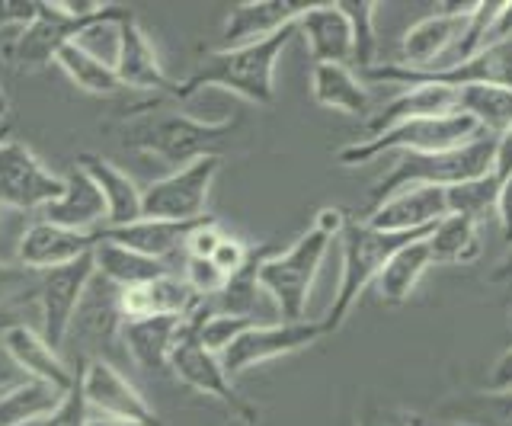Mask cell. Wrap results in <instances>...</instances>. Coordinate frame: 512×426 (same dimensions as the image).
<instances>
[{
    "label": "cell",
    "mask_w": 512,
    "mask_h": 426,
    "mask_svg": "<svg viewBox=\"0 0 512 426\" xmlns=\"http://www.w3.org/2000/svg\"><path fill=\"white\" fill-rule=\"evenodd\" d=\"M429 266H432V257H429L426 241H413L404 250H397V254L388 260V266L381 270L378 282H375L381 302L404 305L407 298L413 295L416 282L423 279V273L429 270Z\"/></svg>",
    "instance_id": "cell-31"
},
{
    "label": "cell",
    "mask_w": 512,
    "mask_h": 426,
    "mask_svg": "<svg viewBox=\"0 0 512 426\" xmlns=\"http://www.w3.org/2000/svg\"><path fill=\"white\" fill-rule=\"evenodd\" d=\"M77 388L84 394L87 407L93 414H106V417H128V420H141L154 426V410L144 401V394L128 382V378L109 366L106 359H90L87 369L80 372Z\"/></svg>",
    "instance_id": "cell-14"
},
{
    "label": "cell",
    "mask_w": 512,
    "mask_h": 426,
    "mask_svg": "<svg viewBox=\"0 0 512 426\" xmlns=\"http://www.w3.org/2000/svg\"><path fill=\"white\" fill-rule=\"evenodd\" d=\"M87 417H90V407L84 401V394H80V388H74V391H68V398L61 401L55 414L45 417L36 426H87Z\"/></svg>",
    "instance_id": "cell-45"
},
{
    "label": "cell",
    "mask_w": 512,
    "mask_h": 426,
    "mask_svg": "<svg viewBox=\"0 0 512 426\" xmlns=\"http://www.w3.org/2000/svg\"><path fill=\"white\" fill-rule=\"evenodd\" d=\"M352 29V61L368 71L378 65V36H375V4L372 0H340Z\"/></svg>",
    "instance_id": "cell-35"
},
{
    "label": "cell",
    "mask_w": 512,
    "mask_h": 426,
    "mask_svg": "<svg viewBox=\"0 0 512 426\" xmlns=\"http://www.w3.org/2000/svg\"><path fill=\"white\" fill-rule=\"evenodd\" d=\"M365 81L375 84H397V87H448V90H464V87H506L512 90V39L509 42H496L480 49L471 58L452 61V65H439V68H404V65H375L362 71Z\"/></svg>",
    "instance_id": "cell-8"
},
{
    "label": "cell",
    "mask_w": 512,
    "mask_h": 426,
    "mask_svg": "<svg viewBox=\"0 0 512 426\" xmlns=\"http://www.w3.org/2000/svg\"><path fill=\"white\" fill-rule=\"evenodd\" d=\"M93 263H96V276H103L116 289H132V286H144V282H154L160 276H170V266L164 260H151L103 238L93 247Z\"/></svg>",
    "instance_id": "cell-28"
},
{
    "label": "cell",
    "mask_w": 512,
    "mask_h": 426,
    "mask_svg": "<svg viewBox=\"0 0 512 426\" xmlns=\"http://www.w3.org/2000/svg\"><path fill=\"white\" fill-rule=\"evenodd\" d=\"M256 324H260V318H240V314H218V311L212 308V314H208L205 324H202L199 340H202V346H205L208 353L221 356L237 337H244L247 330H253Z\"/></svg>",
    "instance_id": "cell-38"
},
{
    "label": "cell",
    "mask_w": 512,
    "mask_h": 426,
    "mask_svg": "<svg viewBox=\"0 0 512 426\" xmlns=\"http://www.w3.org/2000/svg\"><path fill=\"white\" fill-rule=\"evenodd\" d=\"M87 426H151L141 420H128V417H106V414H90Z\"/></svg>",
    "instance_id": "cell-52"
},
{
    "label": "cell",
    "mask_w": 512,
    "mask_h": 426,
    "mask_svg": "<svg viewBox=\"0 0 512 426\" xmlns=\"http://www.w3.org/2000/svg\"><path fill=\"white\" fill-rule=\"evenodd\" d=\"M212 314V302H199L196 308H192L180 330H176V340H173V353H170V369L183 378V382L189 388H196L202 394H212V398H218L221 404L231 407V414L237 420H247V423H256V417H260V410H256L250 401L240 398V391L234 388L231 375L224 372L221 366V356L208 353L199 334H202V324L205 318Z\"/></svg>",
    "instance_id": "cell-7"
},
{
    "label": "cell",
    "mask_w": 512,
    "mask_h": 426,
    "mask_svg": "<svg viewBox=\"0 0 512 426\" xmlns=\"http://www.w3.org/2000/svg\"><path fill=\"white\" fill-rule=\"evenodd\" d=\"M64 193V177L48 170L29 145L0 132V205L4 209H48Z\"/></svg>",
    "instance_id": "cell-10"
},
{
    "label": "cell",
    "mask_w": 512,
    "mask_h": 426,
    "mask_svg": "<svg viewBox=\"0 0 512 426\" xmlns=\"http://www.w3.org/2000/svg\"><path fill=\"white\" fill-rule=\"evenodd\" d=\"M4 109H7V97H4V87H0V116H4Z\"/></svg>",
    "instance_id": "cell-55"
},
{
    "label": "cell",
    "mask_w": 512,
    "mask_h": 426,
    "mask_svg": "<svg viewBox=\"0 0 512 426\" xmlns=\"http://www.w3.org/2000/svg\"><path fill=\"white\" fill-rule=\"evenodd\" d=\"M509 39H512V0H509V4H503L500 13H496V20H493L490 33H487V45L509 42Z\"/></svg>",
    "instance_id": "cell-51"
},
{
    "label": "cell",
    "mask_w": 512,
    "mask_h": 426,
    "mask_svg": "<svg viewBox=\"0 0 512 426\" xmlns=\"http://www.w3.org/2000/svg\"><path fill=\"white\" fill-rule=\"evenodd\" d=\"M493 177L496 180H509L512 177V129L503 135H496V151H493Z\"/></svg>",
    "instance_id": "cell-48"
},
{
    "label": "cell",
    "mask_w": 512,
    "mask_h": 426,
    "mask_svg": "<svg viewBox=\"0 0 512 426\" xmlns=\"http://www.w3.org/2000/svg\"><path fill=\"white\" fill-rule=\"evenodd\" d=\"M448 215V193L439 186H413L404 193L381 202L368 215V225L391 234H410V231H429Z\"/></svg>",
    "instance_id": "cell-18"
},
{
    "label": "cell",
    "mask_w": 512,
    "mask_h": 426,
    "mask_svg": "<svg viewBox=\"0 0 512 426\" xmlns=\"http://www.w3.org/2000/svg\"><path fill=\"white\" fill-rule=\"evenodd\" d=\"M4 388H10V375L4 372V366H0V391H4Z\"/></svg>",
    "instance_id": "cell-54"
},
{
    "label": "cell",
    "mask_w": 512,
    "mask_h": 426,
    "mask_svg": "<svg viewBox=\"0 0 512 426\" xmlns=\"http://www.w3.org/2000/svg\"><path fill=\"white\" fill-rule=\"evenodd\" d=\"M448 193V215H468L480 225V218L487 212H496V196H500V180L493 177V170L487 177H477L471 183H461L445 189Z\"/></svg>",
    "instance_id": "cell-36"
},
{
    "label": "cell",
    "mask_w": 512,
    "mask_h": 426,
    "mask_svg": "<svg viewBox=\"0 0 512 426\" xmlns=\"http://www.w3.org/2000/svg\"><path fill=\"white\" fill-rule=\"evenodd\" d=\"M45 222L80 234H90L93 225L106 222V202L100 196V189H96V183L77 164L64 173V193L45 209Z\"/></svg>",
    "instance_id": "cell-25"
},
{
    "label": "cell",
    "mask_w": 512,
    "mask_h": 426,
    "mask_svg": "<svg viewBox=\"0 0 512 426\" xmlns=\"http://www.w3.org/2000/svg\"><path fill=\"white\" fill-rule=\"evenodd\" d=\"M311 4H295V0H244L234 4L224 23V49H240V45L263 42L276 36L279 29L292 26Z\"/></svg>",
    "instance_id": "cell-21"
},
{
    "label": "cell",
    "mask_w": 512,
    "mask_h": 426,
    "mask_svg": "<svg viewBox=\"0 0 512 426\" xmlns=\"http://www.w3.org/2000/svg\"><path fill=\"white\" fill-rule=\"evenodd\" d=\"M199 302H205V298L192 292L186 279H176V276H160L154 282H144V286L119 289L122 324L144 321V318H164V314L186 318Z\"/></svg>",
    "instance_id": "cell-22"
},
{
    "label": "cell",
    "mask_w": 512,
    "mask_h": 426,
    "mask_svg": "<svg viewBox=\"0 0 512 426\" xmlns=\"http://www.w3.org/2000/svg\"><path fill=\"white\" fill-rule=\"evenodd\" d=\"M224 426H253V423H247V420H237V417H234L231 423H224Z\"/></svg>",
    "instance_id": "cell-56"
},
{
    "label": "cell",
    "mask_w": 512,
    "mask_h": 426,
    "mask_svg": "<svg viewBox=\"0 0 512 426\" xmlns=\"http://www.w3.org/2000/svg\"><path fill=\"white\" fill-rule=\"evenodd\" d=\"M221 228H218V222L215 218H202V222L189 231V238H186V254L192 257V260H212V254L218 250V244H221Z\"/></svg>",
    "instance_id": "cell-42"
},
{
    "label": "cell",
    "mask_w": 512,
    "mask_h": 426,
    "mask_svg": "<svg viewBox=\"0 0 512 426\" xmlns=\"http://www.w3.org/2000/svg\"><path fill=\"white\" fill-rule=\"evenodd\" d=\"M458 113V90L448 87H407L404 93H397L391 103H384L378 113L368 119V135H381L394 129L400 122L413 119H436V116H455Z\"/></svg>",
    "instance_id": "cell-24"
},
{
    "label": "cell",
    "mask_w": 512,
    "mask_h": 426,
    "mask_svg": "<svg viewBox=\"0 0 512 426\" xmlns=\"http://www.w3.org/2000/svg\"><path fill=\"white\" fill-rule=\"evenodd\" d=\"M39 13V0H0V26H29Z\"/></svg>",
    "instance_id": "cell-46"
},
{
    "label": "cell",
    "mask_w": 512,
    "mask_h": 426,
    "mask_svg": "<svg viewBox=\"0 0 512 426\" xmlns=\"http://www.w3.org/2000/svg\"><path fill=\"white\" fill-rule=\"evenodd\" d=\"M480 135V125L464 116H436V119H413V122H400L394 129L381 132V135H365L352 145L336 151V161L343 167H359L375 161V157L397 151V154H436V151H452L474 141Z\"/></svg>",
    "instance_id": "cell-6"
},
{
    "label": "cell",
    "mask_w": 512,
    "mask_h": 426,
    "mask_svg": "<svg viewBox=\"0 0 512 426\" xmlns=\"http://www.w3.org/2000/svg\"><path fill=\"white\" fill-rule=\"evenodd\" d=\"M0 350L10 356L16 369H23L29 378H39L61 391H74L77 388V375L64 366V359L58 356L55 346H48L42 334H36L26 324H13L0 334Z\"/></svg>",
    "instance_id": "cell-19"
},
{
    "label": "cell",
    "mask_w": 512,
    "mask_h": 426,
    "mask_svg": "<svg viewBox=\"0 0 512 426\" xmlns=\"http://www.w3.org/2000/svg\"><path fill=\"white\" fill-rule=\"evenodd\" d=\"M330 244L327 234L308 228L285 254H272L260 263V289L272 298L285 321H304L311 286Z\"/></svg>",
    "instance_id": "cell-9"
},
{
    "label": "cell",
    "mask_w": 512,
    "mask_h": 426,
    "mask_svg": "<svg viewBox=\"0 0 512 426\" xmlns=\"http://www.w3.org/2000/svg\"><path fill=\"white\" fill-rule=\"evenodd\" d=\"M458 113L471 116L480 132L503 135L512 129V90L506 87H464L458 90Z\"/></svg>",
    "instance_id": "cell-34"
},
{
    "label": "cell",
    "mask_w": 512,
    "mask_h": 426,
    "mask_svg": "<svg viewBox=\"0 0 512 426\" xmlns=\"http://www.w3.org/2000/svg\"><path fill=\"white\" fill-rule=\"evenodd\" d=\"M496 218H500L503 241L512 247V177L500 183V196H496Z\"/></svg>",
    "instance_id": "cell-50"
},
{
    "label": "cell",
    "mask_w": 512,
    "mask_h": 426,
    "mask_svg": "<svg viewBox=\"0 0 512 426\" xmlns=\"http://www.w3.org/2000/svg\"><path fill=\"white\" fill-rule=\"evenodd\" d=\"M55 61L61 65V71L71 77V84L80 87L84 93H96V97H112V93L122 90V81H119L116 68H112L106 58H100V55H93L90 49H84L80 42L64 45Z\"/></svg>",
    "instance_id": "cell-33"
},
{
    "label": "cell",
    "mask_w": 512,
    "mask_h": 426,
    "mask_svg": "<svg viewBox=\"0 0 512 426\" xmlns=\"http://www.w3.org/2000/svg\"><path fill=\"white\" fill-rule=\"evenodd\" d=\"M311 93L320 106L346 116H365L368 106H372L365 84L346 65H314Z\"/></svg>",
    "instance_id": "cell-30"
},
{
    "label": "cell",
    "mask_w": 512,
    "mask_h": 426,
    "mask_svg": "<svg viewBox=\"0 0 512 426\" xmlns=\"http://www.w3.org/2000/svg\"><path fill=\"white\" fill-rule=\"evenodd\" d=\"M493 151H496V135L480 132L474 141L452 151H436V154H400L394 167L384 173L368 193L372 199V212L391 196L404 193L413 186H439L452 189L461 183H471L477 177H487L493 170Z\"/></svg>",
    "instance_id": "cell-3"
},
{
    "label": "cell",
    "mask_w": 512,
    "mask_h": 426,
    "mask_svg": "<svg viewBox=\"0 0 512 426\" xmlns=\"http://www.w3.org/2000/svg\"><path fill=\"white\" fill-rule=\"evenodd\" d=\"M180 324H183V318H173V314H164V318L128 321V324H122V340H125L128 353H132V359L141 369H151V372L167 369Z\"/></svg>",
    "instance_id": "cell-29"
},
{
    "label": "cell",
    "mask_w": 512,
    "mask_h": 426,
    "mask_svg": "<svg viewBox=\"0 0 512 426\" xmlns=\"http://www.w3.org/2000/svg\"><path fill=\"white\" fill-rule=\"evenodd\" d=\"M186 282L199 298H212V295H218L224 289L228 276H224L212 260H192L189 257L186 260Z\"/></svg>",
    "instance_id": "cell-41"
},
{
    "label": "cell",
    "mask_w": 512,
    "mask_h": 426,
    "mask_svg": "<svg viewBox=\"0 0 512 426\" xmlns=\"http://www.w3.org/2000/svg\"><path fill=\"white\" fill-rule=\"evenodd\" d=\"M125 17H132V10L125 4H71V0L48 4V0H39L36 20L13 42V61L23 68H42L58 58L64 45L84 36L87 29L100 23H119Z\"/></svg>",
    "instance_id": "cell-5"
},
{
    "label": "cell",
    "mask_w": 512,
    "mask_h": 426,
    "mask_svg": "<svg viewBox=\"0 0 512 426\" xmlns=\"http://www.w3.org/2000/svg\"><path fill=\"white\" fill-rule=\"evenodd\" d=\"M221 157L208 154L189 167L173 170L170 177L144 189V218H164V222H199L205 218L208 189L218 177Z\"/></svg>",
    "instance_id": "cell-11"
},
{
    "label": "cell",
    "mask_w": 512,
    "mask_h": 426,
    "mask_svg": "<svg viewBox=\"0 0 512 426\" xmlns=\"http://www.w3.org/2000/svg\"><path fill=\"white\" fill-rule=\"evenodd\" d=\"M96 244H100V231L80 234V231L52 225L42 218V222L26 228L20 247H16V257H20V266H26L32 273H48V270H58V266H68L80 257L93 254Z\"/></svg>",
    "instance_id": "cell-17"
},
{
    "label": "cell",
    "mask_w": 512,
    "mask_h": 426,
    "mask_svg": "<svg viewBox=\"0 0 512 426\" xmlns=\"http://www.w3.org/2000/svg\"><path fill=\"white\" fill-rule=\"evenodd\" d=\"M484 388H487V394H509L512 391V346L493 362Z\"/></svg>",
    "instance_id": "cell-47"
},
{
    "label": "cell",
    "mask_w": 512,
    "mask_h": 426,
    "mask_svg": "<svg viewBox=\"0 0 512 426\" xmlns=\"http://www.w3.org/2000/svg\"><path fill=\"white\" fill-rule=\"evenodd\" d=\"M500 7H503L500 0H480V4H474L471 17H468V26H464V33H461V39L455 45V49H458L455 61L471 58L480 49H487V33H490V26L496 20V13H500Z\"/></svg>",
    "instance_id": "cell-39"
},
{
    "label": "cell",
    "mask_w": 512,
    "mask_h": 426,
    "mask_svg": "<svg viewBox=\"0 0 512 426\" xmlns=\"http://www.w3.org/2000/svg\"><path fill=\"white\" fill-rule=\"evenodd\" d=\"M234 129H237L234 119L205 122L186 113H154V109H144L132 122V129H125V145L151 154L164 164L189 167L199 157L215 154V148Z\"/></svg>",
    "instance_id": "cell-4"
},
{
    "label": "cell",
    "mask_w": 512,
    "mask_h": 426,
    "mask_svg": "<svg viewBox=\"0 0 512 426\" xmlns=\"http://www.w3.org/2000/svg\"><path fill=\"white\" fill-rule=\"evenodd\" d=\"M432 263H474L480 257V225L468 215H445L426 238Z\"/></svg>",
    "instance_id": "cell-32"
},
{
    "label": "cell",
    "mask_w": 512,
    "mask_h": 426,
    "mask_svg": "<svg viewBox=\"0 0 512 426\" xmlns=\"http://www.w3.org/2000/svg\"><path fill=\"white\" fill-rule=\"evenodd\" d=\"M474 4H442L439 13L420 20L416 26H410L404 39H400V61L397 65L404 68H416V71H426V68H439V58L458 45L464 26H468Z\"/></svg>",
    "instance_id": "cell-15"
},
{
    "label": "cell",
    "mask_w": 512,
    "mask_h": 426,
    "mask_svg": "<svg viewBox=\"0 0 512 426\" xmlns=\"http://www.w3.org/2000/svg\"><path fill=\"white\" fill-rule=\"evenodd\" d=\"M295 29L308 42L317 65H346L352 58V29L340 4H311L298 17Z\"/></svg>",
    "instance_id": "cell-23"
},
{
    "label": "cell",
    "mask_w": 512,
    "mask_h": 426,
    "mask_svg": "<svg viewBox=\"0 0 512 426\" xmlns=\"http://www.w3.org/2000/svg\"><path fill=\"white\" fill-rule=\"evenodd\" d=\"M64 398L68 391L39 382V378H26V382L0 391V426H36L52 417Z\"/></svg>",
    "instance_id": "cell-27"
},
{
    "label": "cell",
    "mask_w": 512,
    "mask_h": 426,
    "mask_svg": "<svg viewBox=\"0 0 512 426\" xmlns=\"http://www.w3.org/2000/svg\"><path fill=\"white\" fill-rule=\"evenodd\" d=\"M295 23L279 29L276 36H269L263 42H250V45H240V49L212 52L183 84H176V97L186 100L205 87H218V90H231V93H237V97H244L256 106H269L272 97H276V87H272L276 61L288 49L292 36H298Z\"/></svg>",
    "instance_id": "cell-1"
},
{
    "label": "cell",
    "mask_w": 512,
    "mask_h": 426,
    "mask_svg": "<svg viewBox=\"0 0 512 426\" xmlns=\"http://www.w3.org/2000/svg\"><path fill=\"white\" fill-rule=\"evenodd\" d=\"M324 337L320 321H282V324H256L244 337H237L228 350L221 353V366L228 375H240L266 359H279L288 353H298L304 346Z\"/></svg>",
    "instance_id": "cell-13"
},
{
    "label": "cell",
    "mask_w": 512,
    "mask_h": 426,
    "mask_svg": "<svg viewBox=\"0 0 512 426\" xmlns=\"http://www.w3.org/2000/svg\"><path fill=\"white\" fill-rule=\"evenodd\" d=\"M356 426H426V420L420 414L404 407H394V404H378V401H365Z\"/></svg>",
    "instance_id": "cell-40"
},
{
    "label": "cell",
    "mask_w": 512,
    "mask_h": 426,
    "mask_svg": "<svg viewBox=\"0 0 512 426\" xmlns=\"http://www.w3.org/2000/svg\"><path fill=\"white\" fill-rule=\"evenodd\" d=\"M112 68H116L122 87L144 93H173L176 97V84L160 65L154 45L135 20V13L116 26V61H112Z\"/></svg>",
    "instance_id": "cell-16"
},
{
    "label": "cell",
    "mask_w": 512,
    "mask_h": 426,
    "mask_svg": "<svg viewBox=\"0 0 512 426\" xmlns=\"http://www.w3.org/2000/svg\"><path fill=\"white\" fill-rule=\"evenodd\" d=\"M39 279L42 273H32L26 266H10V263H0V305L10 302V298L23 295L26 289H39Z\"/></svg>",
    "instance_id": "cell-43"
},
{
    "label": "cell",
    "mask_w": 512,
    "mask_h": 426,
    "mask_svg": "<svg viewBox=\"0 0 512 426\" xmlns=\"http://www.w3.org/2000/svg\"><path fill=\"white\" fill-rule=\"evenodd\" d=\"M77 167L96 183L100 196L106 202V228H125L144 218V193L135 186V180L125 170H119L103 154L84 151L77 154Z\"/></svg>",
    "instance_id": "cell-20"
},
{
    "label": "cell",
    "mask_w": 512,
    "mask_h": 426,
    "mask_svg": "<svg viewBox=\"0 0 512 426\" xmlns=\"http://www.w3.org/2000/svg\"><path fill=\"white\" fill-rule=\"evenodd\" d=\"M96 276V263L93 254L80 257L68 266H58V270H48L39 279V308H42V337L48 346H58L68 337V330L80 311V302L90 289V282Z\"/></svg>",
    "instance_id": "cell-12"
},
{
    "label": "cell",
    "mask_w": 512,
    "mask_h": 426,
    "mask_svg": "<svg viewBox=\"0 0 512 426\" xmlns=\"http://www.w3.org/2000/svg\"><path fill=\"white\" fill-rule=\"evenodd\" d=\"M202 222V218H199ZM199 222H164V218H141L135 225H125V228H103L100 238L112 241V244H122L135 254H144L151 260H167L173 250L186 247L189 231L196 228Z\"/></svg>",
    "instance_id": "cell-26"
},
{
    "label": "cell",
    "mask_w": 512,
    "mask_h": 426,
    "mask_svg": "<svg viewBox=\"0 0 512 426\" xmlns=\"http://www.w3.org/2000/svg\"><path fill=\"white\" fill-rule=\"evenodd\" d=\"M250 254L253 250L240 241V238H228V234H224L221 238V244H218V250L212 254V263L218 266V270L224 273V276H237L240 270H244V266L250 263Z\"/></svg>",
    "instance_id": "cell-44"
},
{
    "label": "cell",
    "mask_w": 512,
    "mask_h": 426,
    "mask_svg": "<svg viewBox=\"0 0 512 426\" xmlns=\"http://www.w3.org/2000/svg\"><path fill=\"white\" fill-rule=\"evenodd\" d=\"M432 234L429 231H410V234H391V231H378L368 222H356V218H349L343 234H340V244H343V276H340V289L333 295V305L327 308V314L320 318L324 324V337L327 334H336L349 311L356 308L359 295L378 282L381 270L388 266V260L397 254V250H404L407 244L413 241H426Z\"/></svg>",
    "instance_id": "cell-2"
},
{
    "label": "cell",
    "mask_w": 512,
    "mask_h": 426,
    "mask_svg": "<svg viewBox=\"0 0 512 426\" xmlns=\"http://www.w3.org/2000/svg\"><path fill=\"white\" fill-rule=\"evenodd\" d=\"M461 423L471 426H512V391L509 394H477V398L448 407Z\"/></svg>",
    "instance_id": "cell-37"
},
{
    "label": "cell",
    "mask_w": 512,
    "mask_h": 426,
    "mask_svg": "<svg viewBox=\"0 0 512 426\" xmlns=\"http://www.w3.org/2000/svg\"><path fill=\"white\" fill-rule=\"evenodd\" d=\"M346 222H349V212L336 209V205H327V209H320V212H317L314 228H317L320 234H327V238L333 241V238H340V234H343Z\"/></svg>",
    "instance_id": "cell-49"
},
{
    "label": "cell",
    "mask_w": 512,
    "mask_h": 426,
    "mask_svg": "<svg viewBox=\"0 0 512 426\" xmlns=\"http://www.w3.org/2000/svg\"><path fill=\"white\" fill-rule=\"evenodd\" d=\"M509 276H512V247H509V254L500 260V266H496V270H493V276H490V279L500 282V279H509Z\"/></svg>",
    "instance_id": "cell-53"
}]
</instances>
